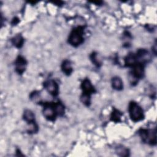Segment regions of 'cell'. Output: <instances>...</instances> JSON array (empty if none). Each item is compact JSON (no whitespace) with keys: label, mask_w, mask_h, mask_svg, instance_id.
<instances>
[{"label":"cell","mask_w":157,"mask_h":157,"mask_svg":"<svg viewBox=\"0 0 157 157\" xmlns=\"http://www.w3.org/2000/svg\"><path fill=\"white\" fill-rule=\"evenodd\" d=\"M12 44L17 48H21L24 42V39L20 34H17L11 39Z\"/></svg>","instance_id":"obj_11"},{"label":"cell","mask_w":157,"mask_h":157,"mask_svg":"<svg viewBox=\"0 0 157 157\" xmlns=\"http://www.w3.org/2000/svg\"><path fill=\"white\" fill-rule=\"evenodd\" d=\"M116 152L119 156H127L129 155V150L123 146L117 147Z\"/></svg>","instance_id":"obj_16"},{"label":"cell","mask_w":157,"mask_h":157,"mask_svg":"<svg viewBox=\"0 0 157 157\" xmlns=\"http://www.w3.org/2000/svg\"><path fill=\"white\" fill-rule=\"evenodd\" d=\"M122 113L117 109H113L111 114V120L114 122H119L121 119Z\"/></svg>","instance_id":"obj_15"},{"label":"cell","mask_w":157,"mask_h":157,"mask_svg":"<svg viewBox=\"0 0 157 157\" xmlns=\"http://www.w3.org/2000/svg\"><path fill=\"white\" fill-rule=\"evenodd\" d=\"M55 107L56 112L58 115L63 116L64 114V112H65L64 106L61 102H55Z\"/></svg>","instance_id":"obj_14"},{"label":"cell","mask_w":157,"mask_h":157,"mask_svg":"<svg viewBox=\"0 0 157 157\" xmlns=\"http://www.w3.org/2000/svg\"><path fill=\"white\" fill-rule=\"evenodd\" d=\"M26 65L27 61L26 59L22 56H18L15 61V71L18 74H22L25 71Z\"/></svg>","instance_id":"obj_6"},{"label":"cell","mask_w":157,"mask_h":157,"mask_svg":"<svg viewBox=\"0 0 157 157\" xmlns=\"http://www.w3.org/2000/svg\"><path fill=\"white\" fill-rule=\"evenodd\" d=\"M138 133L144 143L151 145H155L156 144V129H149L142 128L138 131Z\"/></svg>","instance_id":"obj_2"},{"label":"cell","mask_w":157,"mask_h":157,"mask_svg":"<svg viewBox=\"0 0 157 157\" xmlns=\"http://www.w3.org/2000/svg\"><path fill=\"white\" fill-rule=\"evenodd\" d=\"M84 28L78 26L72 29L68 37V42L73 47H77L83 42Z\"/></svg>","instance_id":"obj_1"},{"label":"cell","mask_w":157,"mask_h":157,"mask_svg":"<svg viewBox=\"0 0 157 157\" xmlns=\"http://www.w3.org/2000/svg\"><path fill=\"white\" fill-rule=\"evenodd\" d=\"M23 118L27 122V123L35 121H34V114L33 113V112L31 110H28V109L25 110V112L23 113Z\"/></svg>","instance_id":"obj_12"},{"label":"cell","mask_w":157,"mask_h":157,"mask_svg":"<svg viewBox=\"0 0 157 157\" xmlns=\"http://www.w3.org/2000/svg\"><path fill=\"white\" fill-rule=\"evenodd\" d=\"M38 131V126L36 123L35 121L28 123V128H27V132L28 133H36Z\"/></svg>","instance_id":"obj_17"},{"label":"cell","mask_w":157,"mask_h":157,"mask_svg":"<svg viewBox=\"0 0 157 157\" xmlns=\"http://www.w3.org/2000/svg\"><path fill=\"white\" fill-rule=\"evenodd\" d=\"M30 99L31 100L36 104H41L42 103V99L40 97V93L39 91H35L31 93L30 94Z\"/></svg>","instance_id":"obj_13"},{"label":"cell","mask_w":157,"mask_h":157,"mask_svg":"<svg viewBox=\"0 0 157 157\" xmlns=\"http://www.w3.org/2000/svg\"><path fill=\"white\" fill-rule=\"evenodd\" d=\"M44 86L52 96H56L58 94V85L53 80H49L44 82Z\"/></svg>","instance_id":"obj_5"},{"label":"cell","mask_w":157,"mask_h":157,"mask_svg":"<svg viewBox=\"0 0 157 157\" xmlns=\"http://www.w3.org/2000/svg\"><path fill=\"white\" fill-rule=\"evenodd\" d=\"M90 98H91V95L87 94H85V93H82L81 96H80V101L81 102L85 104L86 106H89L90 104Z\"/></svg>","instance_id":"obj_18"},{"label":"cell","mask_w":157,"mask_h":157,"mask_svg":"<svg viewBox=\"0 0 157 157\" xmlns=\"http://www.w3.org/2000/svg\"><path fill=\"white\" fill-rule=\"evenodd\" d=\"M61 69L63 72L67 75H69L72 72L71 63L69 60H64L61 64Z\"/></svg>","instance_id":"obj_10"},{"label":"cell","mask_w":157,"mask_h":157,"mask_svg":"<svg viewBox=\"0 0 157 157\" xmlns=\"http://www.w3.org/2000/svg\"><path fill=\"white\" fill-rule=\"evenodd\" d=\"M128 111L131 119L134 121H139L144 119V112L141 107L136 102L131 101L128 107Z\"/></svg>","instance_id":"obj_3"},{"label":"cell","mask_w":157,"mask_h":157,"mask_svg":"<svg viewBox=\"0 0 157 157\" xmlns=\"http://www.w3.org/2000/svg\"><path fill=\"white\" fill-rule=\"evenodd\" d=\"M137 63V59L136 54L129 53L124 58V64L126 66L132 67Z\"/></svg>","instance_id":"obj_8"},{"label":"cell","mask_w":157,"mask_h":157,"mask_svg":"<svg viewBox=\"0 0 157 157\" xmlns=\"http://www.w3.org/2000/svg\"><path fill=\"white\" fill-rule=\"evenodd\" d=\"M43 115L44 117L50 121H54L56 118L57 113L56 112L55 102L44 103Z\"/></svg>","instance_id":"obj_4"},{"label":"cell","mask_w":157,"mask_h":157,"mask_svg":"<svg viewBox=\"0 0 157 157\" xmlns=\"http://www.w3.org/2000/svg\"><path fill=\"white\" fill-rule=\"evenodd\" d=\"M90 58H91V60L92 61L93 63H94V64H95L96 66L99 67L101 65V63L99 62V59H98V58H97V54L95 52H93L90 55Z\"/></svg>","instance_id":"obj_19"},{"label":"cell","mask_w":157,"mask_h":157,"mask_svg":"<svg viewBox=\"0 0 157 157\" xmlns=\"http://www.w3.org/2000/svg\"><path fill=\"white\" fill-rule=\"evenodd\" d=\"M112 88L116 90H121L123 88V82L119 77H114L112 78Z\"/></svg>","instance_id":"obj_9"},{"label":"cell","mask_w":157,"mask_h":157,"mask_svg":"<svg viewBox=\"0 0 157 157\" xmlns=\"http://www.w3.org/2000/svg\"><path fill=\"white\" fill-rule=\"evenodd\" d=\"M81 88L83 90L82 93L87 94L89 95H91L96 91L95 88H94L93 85L88 78H85L83 80L81 84Z\"/></svg>","instance_id":"obj_7"}]
</instances>
